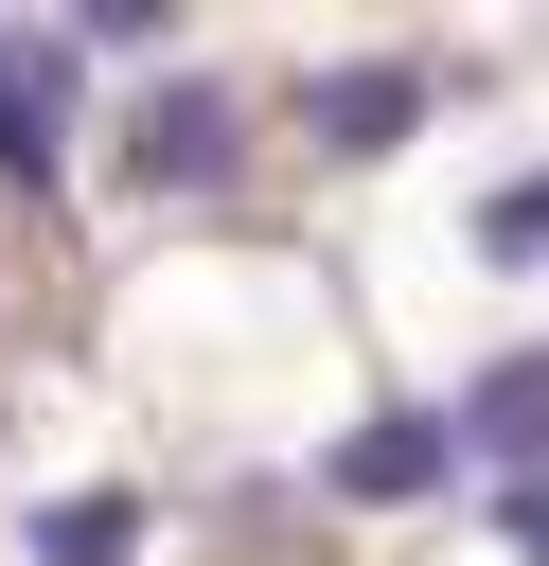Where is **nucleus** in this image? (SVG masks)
<instances>
[{
	"instance_id": "nucleus-3",
	"label": "nucleus",
	"mask_w": 549,
	"mask_h": 566,
	"mask_svg": "<svg viewBox=\"0 0 549 566\" xmlns=\"http://www.w3.org/2000/svg\"><path fill=\"white\" fill-rule=\"evenodd\" d=\"M443 478H478V460H460V407H372V424L319 442V495H354V513H407V495H443Z\"/></svg>"
},
{
	"instance_id": "nucleus-5",
	"label": "nucleus",
	"mask_w": 549,
	"mask_h": 566,
	"mask_svg": "<svg viewBox=\"0 0 549 566\" xmlns=\"http://www.w3.org/2000/svg\"><path fill=\"white\" fill-rule=\"evenodd\" d=\"M460 460L514 495V478H549V336L531 354H496V371H460Z\"/></svg>"
},
{
	"instance_id": "nucleus-4",
	"label": "nucleus",
	"mask_w": 549,
	"mask_h": 566,
	"mask_svg": "<svg viewBox=\"0 0 549 566\" xmlns=\"http://www.w3.org/2000/svg\"><path fill=\"white\" fill-rule=\"evenodd\" d=\"M71 142H89V71H71V35H0V177L53 195Z\"/></svg>"
},
{
	"instance_id": "nucleus-7",
	"label": "nucleus",
	"mask_w": 549,
	"mask_h": 566,
	"mask_svg": "<svg viewBox=\"0 0 549 566\" xmlns=\"http://www.w3.org/2000/svg\"><path fill=\"white\" fill-rule=\"evenodd\" d=\"M478 230H496V248H514V265H531V248H549V177H514V195H496V212H478Z\"/></svg>"
},
{
	"instance_id": "nucleus-1",
	"label": "nucleus",
	"mask_w": 549,
	"mask_h": 566,
	"mask_svg": "<svg viewBox=\"0 0 549 566\" xmlns=\"http://www.w3.org/2000/svg\"><path fill=\"white\" fill-rule=\"evenodd\" d=\"M124 177H142V195H230V177H248V106H230L213 71H159V88L124 106Z\"/></svg>"
},
{
	"instance_id": "nucleus-2",
	"label": "nucleus",
	"mask_w": 549,
	"mask_h": 566,
	"mask_svg": "<svg viewBox=\"0 0 549 566\" xmlns=\"http://www.w3.org/2000/svg\"><path fill=\"white\" fill-rule=\"evenodd\" d=\"M425 106H443V53H336V71H301V142L319 159H390Z\"/></svg>"
},
{
	"instance_id": "nucleus-8",
	"label": "nucleus",
	"mask_w": 549,
	"mask_h": 566,
	"mask_svg": "<svg viewBox=\"0 0 549 566\" xmlns=\"http://www.w3.org/2000/svg\"><path fill=\"white\" fill-rule=\"evenodd\" d=\"M496 548H514V566H549V478H514V495H496Z\"/></svg>"
},
{
	"instance_id": "nucleus-6",
	"label": "nucleus",
	"mask_w": 549,
	"mask_h": 566,
	"mask_svg": "<svg viewBox=\"0 0 549 566\" xmlns=\"http://www.w3.org/2000/svg\"><path fill=\"white\" fill-rule=\"evenodd\" d=\"M124 548H142V495H124V478H89V495L35 513V566H124Z\"/></svg>"
}]
</instances>
